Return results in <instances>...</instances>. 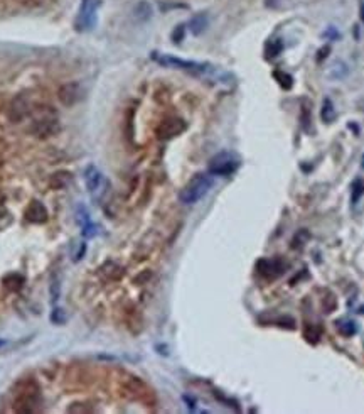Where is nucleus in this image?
<instances>
[{"instance_id":"obj_1","label":"nucleus","mask_w":364,"mask_h":414,"mask_svg":"<svg viewBox=\"0 0 364 414\" xmlns=\"http://www.w3.org/2000/svg\"><path fill=\"white\" fill-rule=\"evenodd\" d=\"M19 390L15 392L14 411L15 412H35L41 404L39 386L34 381H26L19 384Z\"/></svg>"},{"instance_id":"obj_2","label":"nucleus","mask_w":364,"mask_h":414,"mask_svg":"<svg viewBox=\"0 0 364 414\" xmlns=\"http://www.w3.org/2000/svg\"><path fill=\"white\" fill-rule=\"evenodd\" d=\"M152 59L157 61L159 64H162V66L177 68V69L187 71V73H194V75H207L214 71V68L207 63L189 61V59H181L170 55H160V52H152Z\"/></svg>"},{"instance_id":"obj_3","label":"nucleus","mask_w":364,"mask_h":414,"mask_svg":"<svg viewBox=\"0 0 364 414\" xmlns=\"http://www.w3.org/2000/svg\"><path fill=\"white\" fill-rule=\"evenodd\" d=\"M211 186H213L211 176L196 174L193 179H190L187 185L181 189L179 200H181L184 205H194V203H198V201L204 196L207 191H209Z\"/></svg>"},{"instance_id":"obj_4","label":"nucleus","mask_w":364,"mask_h":414,"mask_svg":"<svg viewBox=\"0 0 364 414\" xmlns=\"http://www.w3.org/2000/svg\"><path fill=\"white\" fill-rule=\"evenodd\" d=\"M240 161L231 152H219L209 161V173L214 176H229L238 169Z\"/></svg>"},{"instance_id":"obj_5","label":"nucleus","mask_w":364,"mask_h":414,"mask_svg":"<svg viewBox=\"0 0 364 414\" xmlns=\"http://www.w3.org/2000/svg\"><path fill=\"white\" fill-rule=\"evenodd\" d=\"M59 122H58V118L51 114L49 115H46V117H41L37 118L34 123H32V127H31V132L35 135V137H39V139H47V137H52V135H56L59 132Z\"/></svg>"},{"instance_id":"obj_6","label":"nucleus","mask_w":364,"mask_h":414,"mask_svg":"<svg viewBox=\"0 0 364 414\" xmlns=\"http://www.w3.org/2000/svg\"><path fill=\"white\" fill-rule=\"evenodd\" d=\"M184 130H186V122L181 120V118H167L155 130L159 139L162 140H169L176 135H181Z\"/></svg>"},{"instance_id":"obj_7","label":"nucleus","mask_w":364,"mask_h":414,"mask_svg":"<svg viewBox=\"0 0 364 414\" xmlns=\"http://www.w3.org/2000/svg\"><path fill=\"white\" fill-rule=\"evenodd\" d=\"M58 98H59V102H61L63 105H66V106H73L74 103H78V102H80V98H81L80 83L69 81V83H66V85H63L61 88H59V92H58Z\"/></svg>"},{"instance_id":"obj_8","label":"nucleus","mask_w":364,"mask_h":414,"mask_svg":"<svg viewBox=\"0 0 364 414\" xmlns=\"http://www.w3.org/2000/svg\"><path fill=\"white\" fill-rule=\"evenodd\" d=\"M94 15H97V2L94 0H83L78 26L80 29H91L94 26Z\"/></svg>"},{"instance_id":"obj_9","label":"nucleus","mask_w":364,"mask_h":414,"mask_svg":"<svg viewBox=\"0 0 364 414\" xmlns=\"http://www.w3.org/2000/svg\"><path fill=\"white\" fill-rule=\"evenodd\" d=\"M105 183V177L101 174V171L97 168V166L89 164L88 168L85 169V185H86V189L89 193H97L98 189L103 186Z\"/></svg>"},{"instance_id":"obj_10","label":"nucleus","mask_w":364,"mask_h":414,"mask_svg":"<svg viewBox=\"0 0 364 414\" xmlns=\"http://www.w3.org/2000/svg\"><path fill=\"white\" fill-rule=\"evenodd\" d=\"M29 114V103H27V100L24 98V97H15L14 100H12V103H10V110H9V118L12 122H21L24 120V118L27 117Z\"/></svg>"},{"instance_id":"obj_11","label":"nucleus","mask_w":364,"mask_h":414,"mask_svg":"<svg viewBox=\"0 0 364 414\" xmlns=\"http://www.w3.org/2000/svg\"><path fill=\"white\" fill-rule=\"evenodd\" d=\"M47 210L41 201H32L26 210V220L32 223H44L47 220Z\"/></svg>"},{"instance_id":"obj_12","label":"nucleus","mask_w":364,"mask_h":414,"mask_svg":"<svg viewBox=\"0 0 364 414\" xmlns=\"http://www.w3.org/2000/svg\"><path fill=\"white\" fill-rule=\"evenodd\" d=\"M76 220H78V223L81 225L83 235H85V237H94V235H97V225L91 222V217L88 215L85 206H80V211H78Z\"/></svg>"},{"instance_id":"obj_13","label":"nucleus","mask_w":364,"mask_h":414,"mask_svg":"<svg viewBox=\"0 0 364 414\" xmlns=\"http://www.w3.org/2000/svg\"><path fill=\"white\" fill-rule=\"evenodd\" d=\"M71 183H73V174H71L69 171H56V173L51 176L49 186L52 189H66Z\"/></svg>"},{"instance_id":"obj_14","label":"nucleus","mask_w":364,"mask_h":414,"mask_svg":"<svg viewBox=\"0 0 364 414\" xmlns=\"http://www.w3.org/2000/svg\"><path fill=\"white\" fill-rule=\"evenodd\" d=\"M256 269L260 271V274L263 276H272L275 277L278 276L280 272H282V265H280V260H260L258 264H256Z\"/></svg>"},{"instance_id":"obj_15","label":"nucleus","mask_w":364,"mask_h":414,"mask_svg":"<svg viewBox=\"0 0 364 414\" xmlns=\"http://www.w3.org/2000/svg\"><path fill=\"white\" fill-rule=\"evenodd\" d=\"M127 387L128 390H132L133 395H137V398H140V399H145V395L150 394V390L147 389V386L139 377H130L127 382Z\"/></svg>"},{"instance_id":"obj_16","label":"nucleus","mask_w":364,"mask_h":414,"mask_svg":"<svg viewBox=\"0 0 364 414\" xmlns=\"http://www.w3.org/2000/svg\"><path fill=\"white\" fill-rule=\"evenodd\" d=\"M337 117V112H336V106H334L332 100L331 98H324V103H322V110H320V118L324 123H332L336 120Z\"/></svg>"},{"instance_id":"obj_17","label":"nucleus","mask_w":364,"mask_h":414,"mask_svg":"<svg viewBox=\"0 0 364 414\" xmlns=\"http://www.w3.org/2000/svg\"><path fill=\"white\" fill-rule=\"evenodd\" d=\"M207 24H209V21H207V15L198 14V15H194L193 19H190L189 29H190V32H193L194 35H199V34H202L206 31Z\"/></svg>"},{"instance_id":"obj_18","label":"nucleus","mask_w":364,"mask_h":414,"mask_svg":"<svg viewBox=\"0 0 364 414\" xmlns=\"http://www.w3.org/2000/svg\"><path fill=\"white\" fill-rule=\"evenodd\" d=\"M337 325V331L341 333L342 336H354L357 333V325L353 319H339L336 323Z\"/></svg>"},{"instance_id":"obj_19","label":"nucleus","mask_w":364,"mask_h":414,"mask_svg":"<svg viewBox=\"0 0 364 414\" xmlns=\"http://www.w3.org/2000/svg\"><path fill=\"white\" fill-rule=\"evenodd\" d=\"M133 15H135V19L139 21V22H147L152 17V7H150V4H148V2L137 4V7L133 10Z\"/></svg>"},{"instance_id":"obj_20","label":"nucleus","mask_w":364,"mask_h":414,"mask_svg":"<svg viewBox=\"0 0 364 414\" xmlns=\"http://www.w3.org/2000/svg\"><path fill=\"white\" fill-rule=\"evenodd\" d=\"M310 123H312V117H310V106H309L307 100H303V102H302V110H300V125L303 129V132L309 134L310 130H312Z\"/></svg>"},{"instance_id":"obj_21","label":"nucleus","mask_w":364,"mask_h":414,"mask_svg":"<svg viewBox=\"0 0 364 414\" xmlns=\"http://www.w3.org/2000/svg\"><path fill=\"white\" fill-rule=\"evenodd\" d=\"M273 78H275L278 81V85L285 88V90H290L292 86H294V78L289 75V73H285V71L282 69H275L273 71Z\"/></svg>"},{"instance_id":"obj_22","label":"nucleus","mask_w":364,"mask_h":414,"mask_svg":"<svg viewBox=\"0 0 364 414\" xmlns=\"http://www.w3.org/2000/svg\"><path fill=\"white\" fill-rule=\"evenodd\" d=\"M364 194V181L362 179H356L353 183V193H351V203L356 205L357 201L361 200V196Z\"/></svg>"},{"instance_id":"obj_23","label":"nucleus","mask_w":364,"mask_h":414,"mask_svg":"<svg viewBox=\"0 0 364 414\" xmlns=\"http://www.w3.org/2000/svg\"><path fill=\"white\" fill-rule=\"evenodd\" d=\"M282 43H280V41H272L270 44H266V49H265V52H266V58L270 59V58H275V56H278L280 55V51H282Z\"/></svg>"},{"instance_id":"obj_24","label":"nucleus","mask_w":364,"mask_h":414,"mask_svg":"<svg viewBox=\"0 0 364 414\" xmlns=\"http://www.w3.org/2000/svg\"><path fill=\"white\" fill-rule=\"evenodd\" d=\"M49 293H51V299H52V303H56V301L59 299V294H61V284H59V277H54V279L51 281Z\"/></svg>"},{"instance_id":"obj_25","label":"nucleus","mask_w":364,"mask_h":414,"mask_svg":"<svg viewBox=\"0 0 364 414\" xmlns=\"http://www.w3.org/2000/svg\"><path fill=\"white\" fill-rule=\"evenodd\" d=\"M51 321L54 325H63L64 321H66V313H64V310H61V308H54L51 313Z\"/></svg>"},{"instance_id":"obj_26","label":"nucleus","mask_w":364,"mask_h":414,"mask_svg":"<svg viewBox=\"0 0 364 414\" xmlns=\"http://www.w3.org/2000/svg\"><path fill=\"white\" fill-rule=\"evenodd\" d=\"M332 71H334V73H331L332 78H344L348 75V66L344 63H336L332 66Z\"/></svg>"},{"instance_id":"obj_27","label":"nucleus","mask_w":364,"mask_h":414,"mask_svg":"<svg viewBox=\"0 0 364 414\" xmlns=\"http://www.w3.org/2000/svg\"><path fill=\"white\" fill-rule=\"evenodd\" d=\"M184 35H186V27L184 26H177L174 29V32H172V41H174L176 44L182 43L184 41Z\"/></svg>"},{"instance_id":"obj_28","label":"nucleus","mask_w":364,"mask_h":414,"mask_svg":"<svg viewBox=\"0 0 364 414\" xmlns=\"http://www.w3.org/2000/svg\"><path fill=\"white\" fill-rule=\"evenodd\" d=\"M287 2V0H265V5L268 9H278Z\"/></svg>"},{"instance_id":"obj_29","label":"nucleus","mask_w":364,"mask_h":414,"mask_svg":"<svg viewBox=\"0 0 364 414\" xmlns=\"http://www.w3.org/2000/svg\"><path fill=\"white\" fill-rule=\"evenodd\" d=\"M324 38H329V39H339L341 38V34H339L334 27H329V31L324 32Z\"/></svg>"},{"instance_id":"obj_30","label":"nucleus","mask_w":364,"mask_h":414,"mask_svg":"<svg viewBox=\"0 0 364 414\" xmlns=\"http://www.w3.org/2000/svg\"><path fill=\"white\" fill-rule=\"evenodd\" d=\"M361 168L364 169V156H362V161H361Z\"/></svg>"}]
</instances>
